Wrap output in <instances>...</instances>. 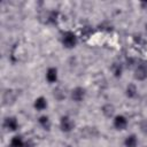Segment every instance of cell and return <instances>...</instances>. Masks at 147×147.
I'll return each instance as SVG.
<instances>
[{
    "label": "cell",
    "instance_id": "1",
    "mask_svg": "<svg viewBox=\"0 0 147 147\" xmlns=\"http://www.w3.org/2000/svg\"><path fill=\"white\" fill-rule=\"evenodd\" d=\"M61 41H62V45L65 47V48H74L76 45H77V37L74 32L71 31H65L63 34H62V38H61Z\"/></svg>",
    "mask_w": 147,
    "mask_h": 147
},
{
    "label": "cell",
    "instance_id": "2",
    "mask_svg": "<svg viewBox=\"0 0 147 147\" xmlns=\"http://www.w3.org/2000/svg\"><path fill=\"white\" fill-rule=\"evenodd\" d=\"M75 126V123L72 122V119L69 116H62L60 119V129L63 132H70L72 131Z\"/></svg>",
    "mask_w": 147,
    "mask_h": 147
},
{
    "label": "cell",
    "instance_id": "3",
    "mask_svg": "<svg viewBox=\"0 0 147 147\" xmlns=\"http://www.w3.org/2000/svg\"><path fill=\"white\" fill-rule=\"evenodd\" d=\"M134 78L137 80H145L147 78V65L140 63L134 69Z\"/></svg>",
    "mask_w": 147,
    "mask_h": 147
},
{
    "label": "cell",
    "instance_id": "4",
    "mask_svg": "<svg viewBox=\"0 0 147 147\" xmlns=\"http://www.w3.org/2000/svg\"><path fill=\"white\" fill-rule=\"evenodd\" d=\"M70 96H71L72 101H75V102H80V101H83V99L85 98V90H84L83 87H80V86H77V87H75V88L71 91Z\"/></svg>",
    "mask_w": 147,
    "mask_h": 147
},
{
    "label": "cell",
    "instance_id": "5",
    "mask_svg": "<svg viewBox=\"0 0 147 147\" xmlns=\"http://www.w3.org/2000/svg\"><path fill=\"white\" fill-rule=\"evenodd\" d=\"M114 126L116 130H125L127 126V119L124 115H116L114 117Z\"/></svg>",
    "mask_w": 147,
    "mask_h": 147
},
{
    "label": "cell",
    "instance_id": "6",
    "mask_svg": "<svg viewBox=\"0 0 147 147\" xmlns=\"http://www.w3.org/2000/svg\"><path fill=\"white\" fill-rule=\"evenodd\" d=\"M3 126H5L8 131H16V130L18 129V122H17L16 117L9 116V117H6V118H5Z\"/></svg>",
    "mask_w": 147,
    "mask_h": 147
},
{
    "label": "cell",
    "instance_id": "7",
    "mask_svg": "<svg viewBox=\"0 0 147 147\" xmlns=\"http://www.w3.org/2000/svg\"><path fill=\"white\" fill-rule=\"evenodd\" d=\"M16 99V94L14 91L11 90H7L3 92V95H2V101H3V105H10L15 101Z\"/></svg>",
    "mask_w": 147,
    "mask_h": 147
},
{
    "label": "cell",
    "instance_id": "8",
    "mask_svg": "<svg viewBox=\"0 0 147 147\" xmlns=\"http://www.w3.org/2000/svg\"><path fill=\"white\" fill-rule=\"evenodd\" d=\"M46 79L51 84L55 83L57 80V69L56 68H53V67L48 68L47 71H46Z\"/></svg>",
    "mask_w": 147,
    "mask_h": 147
},
{
    "label": "cell",
    "instance_id": "9",
    "mask_svg": "<svg viewBox=\"0 0 147 147\" xmlns=\"http://www.w3.org/2000/svg\"><path fill=\"white\" fill-rule=\"evenodd\" d=\"M33 107H34L36 110L41 111V110L46 109V107H47V100H46L44 96H39V98H37V99L34 100Z\"/></svg>",
    "mask_w": 147,
    "mask_h": 147
},
{
    "label": "cell",
    "instance_id": "10",
    "mask_svg": "<svg viewBox=\"0 0 147 147\" xmlns=\"http://www.w3.org/2000/svg\"><path fill=\"white\" fill-rule=\"evenodd\" d=\"M125 147H137L138 146V138L136 134H129L124 140Z\"/></svg>",
    "mask_w": 147,
    "mask_h": 147
},
{
    "label": "cell",
    "instance_id": "11",
    "mask_svg": "<svg viewBox=\"0 0 147 147\" xmlns=\"http://www.w3.org/2000/svg\"><path fill=\"white\" fill-rule=\"evenodd\" d=\"M10 147H25V141L21 136H15L10 140Z\"/></svg>",
    "mask_w": 147,
    "mask_h": 147
},
{
    "label": "cell",
    "instance_id": "12",
    "mask_svg": "<svg viewBox=\"0 0 147 147\" xmlns=\"http://www.w3.org/2000/svg\"><path fill=\"white\" fill-rule=\"evenodd\" d=\"M38 123H39L40 126H41L42 129H45V130H49V127H51V119H49V117L46 116V115L40 116V117L38 118Z\"/></svg>",
    "mask_w": 147,
    "mask_h": 147
},
{
    "label": "cell",
    "instance_id": "13",
    "mask_svg": "<svg viewBox=\"0 0 147 147\" xmlns=\"http://www.w3.org/2000/svg\"><path fill=\"white\" fill-rule=\"evenodd\" d=\"M137 93H138V90H137V86H136L134 84H129V85L126 86L125 94H126L127 98L132 99V98H134V96L137 95Z\"/></svg>",
    "mask_w": 147,
    "mask_h": 147
},
{
    "label": "cell",
    "instance_id": "14",
    "mask_svg": "<svg viewBox=\"0 0 147 147\" xmlns=\"http://www.w3.org/2000/svg\"><path fill=\"white\" fill-rule=\"evenodd\" d=\"M57 18H59V13L56 10H51L47 13V16H46V22L47 23H52V24H55L57 22Z\"/></svg>",
    "mask_w": 147,
    "mask_h": 147
},
{
    "label": "cell",
    "instance_id": "15",
    "mask_svg": "<svg viewBox=\"0 0 147 147\" xmlns=\"http://www.w3.org/2000/svg\"><path fill=\"white\" fill-rule=\"evenodd\" d=\"M111 72H113V75L115 76V77H121L122 76V72H123V67H122V64L121 63H117V62H115V63H113L111 64Z\"/></svg>",
    "mask_w": 147,
    "mask_h": 147
},
{
    "label": "cell",
    "instance_id": "16",
    "mask_svg": "<svg viewBox=\"0 0 147 147\" xmlns=\"http://www.w3.org/2000/svg\"><path fill=\"white\" fill-rule=\"evenodd\" d=\"M114 113H115V108H114L113 105L107 103V105H105V106L102 107V114H103L106 117H111V116L114 115Z\"/></svg>",
    "mask_w": 147,
    "mask_h": 147
},
{
    "label": "cell",
    "instance_id": "17",
    "mask_svg": "<svg viewBox=\"0 0 147 147\" xmlns=\"http://www.w3.org/2000/svg\"><path fill=\"white\" fill-rule=\"evenodd\" d=\"M53 94H54V98L56 100H59V101H61V100H63L65 98V93H64V91L61 87H56L54 90V93Z\"/></svg>",
    "mask_w": 147,
    "mask_h": 147
},
{
    "label": "cell",
    "instance_id": "18",
    "mask_svg": "<svg viewBox=\"0 0 147 147\" xmlns=\"http://www.w3.org/2000/svg\"><path fill=\"white\" fill-rule=\"evenodd\" d=\"M140 131L145 134H147V119H144L140 123Z\"/></svg>",
    "mask_w": 147,
    "mask_h": 147
},
{
    "label": "cell",
    "instance_id": "19",
    "mask_svg": "<svg viewBox=\"0 0 147 147\" xmlns=\"http://www.w3.org/2000/svg\"><path fill=\"white\" fill-rule=\"evenodd\" d=\"M140 5H141V7H144V8H145V7H147V1H141V3H140Z\"/></svg>",
    "mask_w": 147,
    "mask_h": 147
},
{
    "label": "cell",
    "instance_id": "20",
    "mask_svg": "<svg viewBox=\"0 0 147 147\" xmlns=\"http://www.w3.org/2000/svg\"><path fill=\"white\" fill-rule=\"evenodd\" d=\"M146 30H147V24H146Z\"/></svg>",
    "mask_w": 147,
    "mask_h": 147
},
{
    "label": "cell",
    "instance_id": "21",
    "mask_svg": "<svg viewBox=\"0 0 147 147\" xmlns=\"http://www.w3.org/2000/svg\"><path fill=\"white\" fill-rule=\"evenodd\" d=\"M67 147H71V146H67Z\"/></svg>",
    "mask_w": 147,
    "mask_h": 147
}]
</instances>
